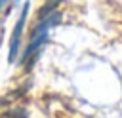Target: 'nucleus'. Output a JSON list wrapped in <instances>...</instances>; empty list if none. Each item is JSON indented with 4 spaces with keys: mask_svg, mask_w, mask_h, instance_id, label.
I'll list each match as a JSON object with an SVG mask.
<instances>
[{
    "mask_svg": "<svg viewBox=\"0 0 122 118\" xmlns=\"http://www.w3.org/2000/svg\"><path fill=\"white\" fill-rule=\"evenodd\" d=\"M15 2H19V0H15Z\"/></svg>",
    "mask_w": 122,
    "mask_h": 118,
    "instance_id": "20e7f679",
    "label": "nucleus"
},
{
    "mask_svg": "<svg viewBox=\"0 0 122 118\" xmlns=\"http://www.w3.org/2000/svg\"><path fill=\"white\" fill-rule=\"evenodd\" d=\"M27 15H29V2L25 4L23 11H21L17 23H15V29H13V32H11V40H10V55H8L10 61H15V57H17V51H19V46H21V34H23V27H25Z\"/></svg>",
    "mask_w": 122,
    "mask_h": 118,
    "instance_id": "f03ea898",
    "label": "nucleus"
},
{
    "mask_svg": "<svg viewBox=\"0 0 122 118\" xmlns=\"http://www.w3.org/2000/svg\"><path fill=\"white\" fill-rule=\"evenodd\" d=\"M6 2H8V0H0V10L4 8V4H6Z\"/></svg>",
    "mask_w": 122,
    "mask_h": 118,
    "instance_id": "7ed1b4c3",
    "label": "nucleus"
},
{
    "mask_svg": "<svg viewBox=\"0 0 122 118\" xmlns=\"http://www.w3.org/2000/svg\"><path fill=\"white\" fill-rule=\"evenodd\" d=\"M59 19H61V15H59L57 11H55V13L51 11V13L44 15V17H40V23H38V25H36V29L32 30L30 40H29V44H27L25 51H23L21 63H27V65H32V63H34V59H36V55H38L40 48H42V46H44V42L48 40L50 29H51V27H55V25L59 23Z\"/></svg>",
    "mask_w": 122,
    "mask_h": 118,
    "instance_id": "f257e3e1",
    "label": "nucleus"
}]
</instances>
